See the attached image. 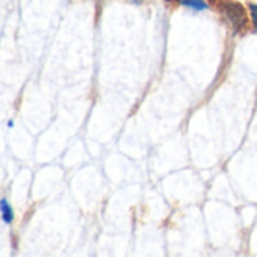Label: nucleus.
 Listing matches in <instances>:
<instances>
[{
    "mask_svg": "<svg viewBox=\"0 0 257 257\" xmlns=\"http://www.w3.org/2000/svg\"><path fill=\"white\" fill-rule=\"evenodd\" d=\"M0 212H2V218L5 221V224H11L14 219V210L11 207V204L4 198L0 200Z\"/></svg>",
    "mask_w": 257,
    "mask_h": 257,
    "instance_id": "2",
    "label": "nucleus"
},
{
    "mask_svg": "<svg viewBox=\"0 0 257 257\" xmlns=\"http://www.w3.org/2000/svg\"><path fill=\"white\" fill-rule=\"evenodd\" d=\"M249 13H251V20H252V25H254V29L257 31V5L251 4L249 7Z\"/></svg>",
    "mask_w": 257,
    "mask_h": 257,
    "instance_id": "4",
    "label": "nucleus"
},
{
    "mask_svg": "<svg viewBox=\"0 0 257 257\" xmlns=\"http://www.w3.org/2000/svg\"><path fill=\"white\" fill-rule=\"evenodd\" d=\"M177 2L189 10H194V11H204L207 8L206 0H177Z\"/></svg>",
    "mask_w": 257,
    "mask_h": 257,
    "instance_id": "3",
    "label": "nucleus"
},
{
    "mask_svg": "<svg viewBox=\"0 0 257 257\" xmlns=\"http://www.w3.org/2000/svg\"><path fill=\"white\" fill-rule=\"evenodd\" d=\"M218 11L228 20L234 32H240L248 26V16L245 8L234 0H212Z\"/></svg>",
    "mask_w": 257,
    "mask_h": 257,
    "instance_id": "1",
    "label": "nucleus"
},
{
    "mask_svg": "<svg viewBox=\"0 0 257 257\" xmlns=\"http://www.w3.org/2000/svg\"><path fill=\"white\" fill-rule=\"evenodd\" d=\"M128 2H132V4H141L143 0H128Z\"/></svg>",
    "mask_w": 257,
    "mask_h": 257,
    "instance_id": "5",
    "label": "nucleus"
}]
</instances>
